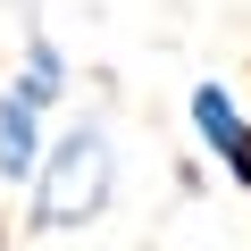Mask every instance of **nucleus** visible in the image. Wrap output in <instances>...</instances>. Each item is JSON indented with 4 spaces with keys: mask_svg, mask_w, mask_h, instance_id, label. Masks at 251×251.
Instances as JSON below:
<instances>
[{
    "mask_svg": "<svg viewBox=\"0 0 251 251\" xmlns=\"http://www.w3.org/2000/svg\"><path fill=\"white\" fill-rule=\"evenodd\" d=\"M17 84L59 117L67 109V84H75V67H67V50L50 42V25H25V59H17Z\"/></svg>",
    "mask_w": 251,
    "mask_h": 251,
    "instance_id": "nucleus-4",
    "label": "nucleus"
},
{
    "mask_svg": "<svg viewBox=\"0 0 251 251\" xmlns=\"http://www.w3.org/2000/svg\"><path fill=\"white\" fill-rule=\"evenodd\" d=\"M42 143H50V109L9 75V92H0V184H25L34 159H42Z\"/></svg>",
    "mask_w": 251,
    "mask_h": 251,
    "instance_id": "nucleus-2",
    "label": "nucleus"
},
{
    "mask_svg": "<svg viewBox=\"0 0 251 251\" xmlns=\"http://www.w3.org/2000/svg\"><path fill=\"white\" fill-rule=\"evenodd\" d=\"M117 201V143L100 117H67L25 176V234H84Z\"/></svg>",
    "mask_w": 251,
    "mask_h": 251,
    "instance_id": "nucleus-1",
    "label": "nucleus"
},
{
    "mask_svg": "<svg viewBox=\"0 0 251 251\" xmlns=\"http://www.w3.org/2000/svg\"><path fill=\"white\" fill-rule=\"evenodd\" d=\"M184 117H193V143H201V151H209L218 168H226V159H234V151L251 143V117H243V100H234V84H218V75L184 92Z\"/></svg>",
    "mask_w": 251,
    "mask_h": 251,
    "instance_id": "nucleus-3",
    "label": "nucleus"
}]
</instances>
